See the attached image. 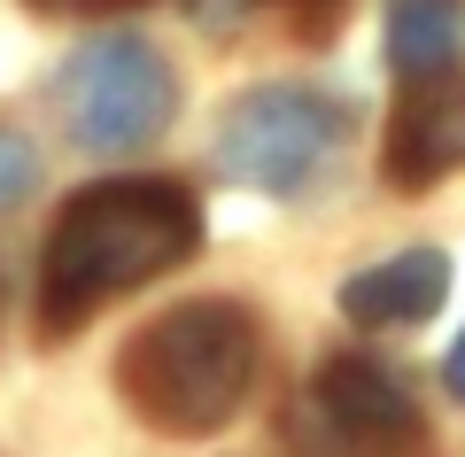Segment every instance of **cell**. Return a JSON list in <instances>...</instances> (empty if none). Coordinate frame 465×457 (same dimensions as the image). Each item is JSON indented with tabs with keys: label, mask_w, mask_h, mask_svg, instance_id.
I'll return each mask as SVG.
<instances>
[{
	"label": "cell",
	"mask_w": 465,
	"mask_h": 457,
	"mask_svg": "<svg viewBox=\"0 0 465 457\" xmlns=\"http://www.w3.org/2000/svg\"><path fill=\"white\" fill-rule=\"evenodd\" d=\"M202 248V202L171 179H101L63 202L39 256V333H78L101 303L179 272Z\"/></svg>",
	"instance_id": "6da1fadb"
},
{
	"label": "cell",
	"mask_w": 465,
	"mask_h": 457,
	"mask_svg": "<svg viewBox=\"0 0 465 457\" xmlns=\"http://www.w3.org/2000/svg\"><path fill=\"white\" fill-rule=\"evenodd\" d=\"M256 364H264V333L241 303H179V311L148 318L116 357V395L133 403L140 426L155 434H217L232 411L249 403Z\"/></svg>",
	"instance_id": "7a4b0ae2"
},
{
	"label": "cell",
	"mask_w": 465,
	"mask_h": 457,
	"mask_svg": "<svg viewBox=\"0 0 465 457\" xmlns=\"http://www.w3.org/2000/svg\"><path fill=\"white\" fill-rule=\"evenodd\" d=\"M341 140H349V116L326 94H311V85H256L217 124V171L256 186V194L295 202L333 171Z\"/></svg>",
	"instance_id": "3957f363"
},
{
	"label": "cell",
	"mask_w": 465,
	"mask_h": 457,
	"mask_svg": "<svg viewBox=\"0 0 465 457\" xmlns=\"http://www.w3.org/2000/svg\"><path fill=\"white\" fill-rule=\"evenodd\" d=\"M179 109V78L148 39H94L63 63V124L85 155H133Z\"/></svg>",
	"instance_id": "277c9868"
},
{
	"label": "cell",
	"mask_w": 465,
	"mask_h": 457,
	"mask_svg": "<svg viewBox=\"0 0 465 457\" xmlns=\"http://www.w3.org/2000/svg\"><path fill=\"white\" fill-rule=\"evenodd\" d=\"M311 426L349 457H427V419L372 357H333L311 380Z\"/></svg>",
	"instance_id": "5b68a950"
},
{
	"label": "cell",
	"mask_w": 465,
	"mask_h": 457,
	"mask_svg": "<svg viewBox=\"0 0 465 457\" xmlns=\"http://www.w3.org/2000/svg\"><path fill=\"white\" fill-rule=\"evenodd\" d=\"M442 294H450V256L442 248H403V256L341 279V318L365 333H396V326H427L442 311Z\"/></svg>",
	"instance_id": "8992f818"
},
{
	"label": "cell",
	"mask_w": 465,
	"mask_h": 457,
	"mask_svg": "<svg viewBox=\"0 0 465 457\" xmlns=\"http://www.w3.org/2000/svg\"><path fill=\"white\" fill-rule=\"evenodd\" d=\"M465 164V94H419L403 101L396 132H388V179L403 186V194H419V186H434L442 171Z\"/></svg>",
	"instance_id": "52a82bcc"
},
{
	"label": "cell",
	"mask_w": 465,
	"mask_h": 457,
	"mask_svg": "<svg viewBox=\"0 0 465 457\" xmlns=\"http://www.w3.org/2000/svg\"><path fill=\"white\" fill-rule=\"evenodd\" d=\"M465 47L458 0H388V70L411 85H442Z\"/></svg>",
	"instance_id": "ba28073f"
},
{
	"label": "cell",
	"mask_w": 465,
	"mask_h": 457,
	"mask_svg": "<svg viewBox=\"0 0 465 457\" xmlns=\"http://www.w3.org/2000/svg\"><path fill=\"white\" fill-rule=\"evenodd\" d=\"M32 186H39V147L16 124H0V217L16 210V202H32Z\"/></svg>",
	"instance_id": "9c48e42d"
},
{
	"label": "cell",
	"mask_w": 465,
	"mask_h": 457,
	"mask_svg": "<svg viewBox=\"0 0 465 457\" xmlns=\"http://www.w3.org/2000/svg\"><path fill=\"white\" fill-rule=\"evenodd\" d=\"M249 8H256V0H186V16H194V24H210V32H225V24H241Z\"/></svg>",
	"instance_id": "30bf717a"
},
{
	"label": "cell",
	"mask_w": 465,
	"mask_h": 457,
	"mask_svg": "<svg viewBox=\"0 0 465 457\" xmlns=\"http://www.w3.org/2000/svg\"><path fill=\"white\" fill-rule=\"evenodd\" d=\"M442 388H450V395H458V403H465V333H458V342H450V357H442Z\"/></svg>",
	"instance_id": "8fae6325"
},
{
	"label": "cell",
	"mask_w": 465,
	"mask_h": 457,
	"mask_svg": "<svg viewBox=\"0 0 465 457\" xmlns=\"http://www.w3.org/2000/svg\"><path fill=\"white\" fill-rule=\"evenodd\" d=\"M63 8H101V0H63Z\"/></svg>",
	"instance_id": "7c38bea8"
}]
</instances>
